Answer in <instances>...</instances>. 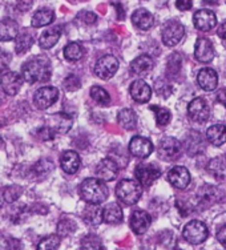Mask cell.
<instances>
[{
	"mask_svg": "<svg viewBox=\"0 0 226 250\" xmlns=\"http://www.w3.org/2000/svg\"><path fill=\"white\" fill-rule=\"evenodd\" d=\"M82 55H84V51L79 43H69L64 48V58L67 59L68 62H77L82 58Z\"/></svg>",
	"mask_w": 226,
	"mask_h": 250,
	"instance_id": "4dcf8cb0",
	"label": "cell"
},
{
	"mask_svg": "<svg viewBox=\"0 0 226 250\" xmlns=\"http://www.w3.org/2000/svg\"><path fill=\"white\" fill-rule=\"evenodd\" d=\"M150 109L154 112V117H156V121L160 126H165L170 123V119H172V115L170 112L166 109V108H163V106H150Z\"/></svg>",
	"mask_w": 226,
	"mask_h": 250,
	"instance_id": "d6a6232c",
	"label": "cell"
},
{
	"mask_svg": "<svg viewBox=\"0 0 226 250\" xmlns=\"http://www.w3.org/2000/svg\"><path fill=\"white\" fill-rule=\"evenodd\" d=\"M207 234H209V231H207L206 225L197 220L188 222L183 230V237L192 245L202 244L207 238Z\"/></svg>",
	"mask_w": 226,
	"mask_h": 250,
	"instance_id": "277c9868",
	"label": "cell"
},
{
	"mask_svg": "<svg viewBox=\"0 0 226 250\" xmlns=\"http://www.w3.org/2000/svg\"><path fill=\"white\" fill-rule=\"evenodd\" d=\"M82 200L91 205H99L108 197V188L100 178H87L80 185Z\"/></svg>",
	"mask_w": 226,
	"mask_h": 250,
	"instance_id": "7a4b0ae2",
	"label": "cell"
},
{
	"mask_svg": "<svg viewBox=\"0 0 226 250\" xmlns=\"http://www.w3.org/2000/svg\"><path fill=\"white\" fill-rule=\"evenodd\" d=\"M119 69V60L112 56V55H106L99 59L95 65V73L97 77H100L103 80H108L116 75Z\"/></svg>",
	"mask_w": 226,
	"mask_h": 250,
	"instance_id": "8992f818",
	"label": "cell"
},
{
	"mask_svg": "<svg viewBox=\"0 0 226 250\" xmlns=\"http://www.w3.org/2000/svg\"><path fill=\"white\" fill-rule=\"evenodd\" d=\"M55 130L52 128H48V126H45V128H41V129L39 130V136L41 137L43 140H51L55 137Z\"/></svg>",
	"mask_w": 226,
	"mask_h": 250,
	"instance_id": "ab89813d",
	"label": "cell"
},
{
	"mask_svg": "<svg viewBox=\"0 0 226 250\" xmlns=\"http://www.w3.org/2000/svg\"><path fill=\"white\" fill-rule=\"evenodd\" d=\"M194 56L200 62H210L214 58V47L206 38H198L194 45Z\"/></svg>",
	"mask_w": 226,
	"mask_h": 250,
	"instance_id": "5bb4252c",
	"label": "cell"
},
{
	"mask_svg": "<svg viewBox=\"0 0 226 250\" xmlns=\"http://www.w3.org/2000/svg\"><path fill=\"white\" fill-rule=\"evenodd\" d=\"M23 76L16 72H3L1 76V89L10 95L15 96L16 93H19L21 84H23Z\"/></svg>",
	"mask_w": 226,
	"mask_h": 250,
	"instance_id": "4fadbf2b",
	"label": "cell"
},
{
	"mask_svg": "<svg viewBox=\"0 0 226 250\" xmlns=\"http://www.w3.org/2000/svg\"><path fill=\"white\" fill-rule=\"evenodd\" d=\"M217 35H218L224 42H226V23L220 25V28H218V31H217Z\"/></svg>",
	"mask_w": 226,
	"mask_h": 250,
	"instance_id": "f6af8a7d",
	"label": "cell"
},
{
	"mask_svg": "<svg viewBox=\"0 0 226 250\" xmlns=\"http://www.w3.org/2000/svg\"><path fill=\"white\" fill-rule=\"evenodd\" d=\"M59 246H60V237L53 234V236L45 237L40 241L38 250H58Z\"/></svg>",
	"mask_w": 226,
	"mask_h": 250,
	"instance_id": "836d02e7",
	"label": "cell"
},
{
	"mask_svg": "<svg viewBox=\"0 0 226 250\" xmlns=\"http://www.w3.org/2000/svg\"><path fill=\"white\" fill-rule=\"evenodd\" d=\"M185 28L178 21H169L163 31V43L166 47H174L183 40Z\"/></svg>",
	"mask_w": 226,
	"mask_h": 250,
	"instance_id": "ba28073f",
	"label": "cell"
},
{
	"mask_svg": "<svg viewBox=\"0 0 226 250\" xmlns=\"http://www.w3.org/2000/svg\"><path fill=\"white\" fill-rule=\"evenodd\" d=\"M217 100L221 103L222 105L226 106V89H221L217 95Z\"/></svg>",
	"mask_w": 226,
	"mask_h": 250,
	"instance_id": "ee69618b",
	"label": "cell"
},
{
	"mask_svg": "<svg viewBox=\"0 0 226 250\" xmlns=\"http://www.w3.org/2000/svg\"><path fill=\"white\" fill-rule=\"evenodd\" d=\"M129 152L135 157L145 159L153 152V144L149 139H145L141 136H135L129 143Z\"/></svg>",
	"mask_w": 226,
	"mask_h": 250,
	"instance_id": "7c38bea8",
	"label": "cell"
},
{
	"mask_svg": "<svg viewBox=\"0 0 226 250\" xmlns=\"http://www.w3.org/2000/svg\"><path fill=\"white\" fill-rule=\"evenodd\" d=\"M150 218L149 213H146L145 210H135L132 217H130V228L132 230L135 231L136 234H144L145 231L149 229Z\"/></svg>",
	"mask_w": 226,
	"mask_h": 250,
	"instance_id": "ac0fdd59",
	"label": "cell"
},
{
	"mask_svg": "<svg viewBox=\"0 0 226 250\" xmlns=\"http://www.w3.org/2000/svg\"><path fill=\"white\" fill-rule=\"evenodd\" d=\"M62 36V27L60 25H56V27H52V28L45 29L41 36H40V40H39V44L43 49H49L52 48L55 44L58 43V40Z\"/></svg>",
	"mask_w": 226,
	"mask_h": 250,
	"instance_id": "cb8c5ba5",
	"label": "cell"
},
{
	"mask_svg": "<svg viewBox=\"0 0 226 250\" xmlns=\"http://www.w3.org/2000/svg\"><path fill=\"white\" fill-rule=\"evenodd\" d=\"M55 19V14H53L52 10H48V8H43V10L36 11L32 16V20H31V24L35 28H39V27H45V25H49Z\"/></svg>",
	"mask_w": 226,
	"mask_h": 250,
	"instance_id": "4316f807",
	"label": "cell"
},
{
	"mask_svg": "<svg viewBox=\"0 0 226 250\" xmlns=\"http://www.w3.org/2000/svg\"><path fill=\"white\" fill-rule=\"evenodd\" d=\"M135 174L137 181L143 187L148 188L161 176V170L153 164H141L136 167Z\"/></svg>",
	"mask_w": 226,
	"mask_h": 250,
	"instance_id": "52a82bcc",
	"label": "cell"
},
{
	"mask_svg": "<svg viewBox=\"0 0 226 250\" xmlns=\"http://www.w3.org/2000/svg\"><path fill=\"white\" fill-rule=\"evenodd\" d=\"M168 181L177 189H185L190 184V173L185 167H174L169 170Z\"/></svg>",
	"mask_w": 226,
	"mask_h": 250,
	"instance_id": "e0dca14e",
	"label": "cell"
},
{
	"mask_svg": "<svg viewBox=\"0 0 226 250\" xmlns=\"http://www.w3.org/2000/svg\"><path fill=\"white\" fill-rule=\"evenodd\" d=\"M18 34H19V25L18 23L12 19L1 20L0 23V39L1 42H10L14 39H18Z\"/></svg>",
	"mask_w": 226,
	"mask_h": 250,
	"instance_id": "603a6c76",
	"label": "cell"
},
{
	"mask_svg": "<svg viewBox=\"0 0 226 250\" xmlns=\"http://www.w3.org/2000/svg\"><path fill=\"white\" fill-rule=\"evenodd\" d=\"M96 174L101 181H113L119 174V165L112 159H103L97 164Z\"/></svg>",
	"mask_w": 226,
	"mask_h": 250,
	"instance_id": "9a60e30c",
	"label": "cell"
},
{
	"mask_svg": "<svg viewBox=\"0 0 226 250\" xmlns=\"http://www.w3.org/2000/svg\"><path fill=\"white\" fill-rule=\"evenodd\" d=\"M206 137L207 140H209V143L214 145V146H220V145L225 144L226 125L224 124L212 125V126L206 130Z\"/></svg>",
	"mask_w": 226,
	"mask_h": 250,
	"instance_id": "484cf974",
	"label": "cell"
},
{
	"mask_svg": "<svg viewBox=\"0 0 226 250\" xmlns=\"http://www.w3.org/2000/svg\"><path fill=\"white\" fill-rule=\"evenodd\" d=\"M123 209L120 208V205H117L115 202L112 204H108L104 209H103V221L106 222V224H120L123 221Z\"/></svg>",
	"mask_w": 226,
	"mask_h": 250,
	"instance_id": "d4e9b609",
	"label": "cell"
},
{
	"mask_svg": "<svg viewBox=\"0 0 226 250\" xmlns=\"http://www.w3.org/2000/svg\"><path fill=\"white\" fill-rule=\"evenodd\" d=\"M217 238H218V241L221 242V245L226 248V225L224 226V228H221L220 231L217 233Z\"/></svg>",
	"mask_w": 226,
	"mask_h": 250,
	"instance_id": "7bdbcfd3",
	"label": "cell"
},
{
	"mask_svg": "<svg viewBox=\"0 0 226 250\" xmlns=\"http://www.w3.org/2000/svg\"><path fill=\"white\" fill-rule=\"evenodd\" d=\"M80 250H104V246L100 242V240H97L95 237H87L84 238L80 246Z\"/></svg>",
	"mask_w": 226,
	"mask_h": 250,
	"instance_id": "d590c367",
	"label": "cell"
},
{
	"mask_svg": "<svg viewBox=\"0 0 226 250\" xmlns=\"http://www.w3.org/2000/svg\"><path fill=\"white\" fill-rule=\"evenodd\" d=\"M64 87L67 88L68 91H75V89H79L80 88V80L77 79L76 76H68L65 80H64Z\"/></svg>",
	"mask_w": 226,
	"mask_h": 250,
	"instance_id": "f35d334b",
	"label": "cell"
},
{
	"mask_svg": "<svg viewBox=\"0 0 226 250\" xmlns=\"http://www.w3.org/2000/svg\"><path fill=\"white\" fill-rule=\"evenodd\" d=\"M21 76L29 84L48 82L51 77V64L48 59L38 56L28 60L21 68Z\"/></svg>",
	"mask_w": 226,
	"mask_h": 250,
	"instance_id": "6da1fadb",
	"label": "cell"
},
{
	"mask_svg": "<svg viewBox=\"0 0 226 250\" xmlns=\"http://www.w3.org/2000/svg\"><path fill=\"white\" fill-rule=\"evenodd\" d=\"M52 169H53V163L48 159L40 160V161L35 165V172H36V174H39V176H41V174L44 176V174L49 173Z\"/></svg>",
	"mask_w": 226,
	"mask_h": 250,
	"instance_id": "8d00e7d4",
	"label": "cell"
},
{
	"mask_svg": "<svg viewBox=\"0 0 226 250\" xmlns=\"http://www.w3.org/2000/svg\"><path fill=\"white\" fill-rule=\"evenodd\" d=\"M80 156L77 154L75 150H67L62 154L60 164H62V169L68 174H75L80 168Z\"/></svg>",
	"mask_w": 226,
	"mask_h": 250,
	"instance_id": "7402d4cb",
	"label": "cell"
},
{
	"mask_svg": "<svg viewBox=\"0 0 226 250\" xmlns=\"http://www.w3.org/2000/svg\"><path fill=\"white\" fill-rule=\"evenodd\" d=\"M188 113L189 117L193 121H197V123H204L209 119L210 116V108L207 105V103L205 99L202 97H196L194 100L189 103L188 105Z\"/></svg>",
	"mask_w": 226,
	"mask_h": 250,
	"instance_id": "9c48e42d",
	"label": "cell"
},
{
	"mask_svg": "<svg viewBox=\"0 0 226 250\" xmlns=\"http://www.w3.org/2000/svg\"><path fill=\"white\" fill-rule=\"evenodd\" d=\"M129 93L133 100L140 104H145L152 97V88L144 80H136L130 84Z\"/></svg>",
	"mask_w": 226,
	"mask_h": 250,
	"instance_id": "2e32d148",
	"label": "cell"
},
{
	"mask_svg": "<svg viewBox=\"0 0 226 250\" xmlns=\"http://www.w3.org/2000/svg\"><path fill=\"white\" fill-rule=\"evenodd\" d=\"M197 82L204 91H214L218 85V75L212 68H204L198 72Z\"/></svg>",
	"mask_w": 226,
	"mask_h": 250,
	"instance_id": "d6986e66",
	"label": "cell"
},
{
	"mask_svg": "<svg viewBox=\"0 0 226 250\" xmlns=\"http://www.w3.org/2000/svg\"><path fill=\"white\" fill-rule=\"evenodd\" d=\"M59 99L58 88L55 87H43L36 91L34 96V101L39 109H47L53 105Z\"/></svg>",
	"mask_w": 226,
	"mask_h": 250,
	"instance_id": "30bf717a",
	"label": "cell"
},
{
	"mask_svg": "<svg viewBox=\"0 0 226 250\" xmlns=\"http://www.w3.org/2000/svg\"><path fill=\"white\" fill-rule=\"evenodd\" d=\"M154 62L149 55H141L130 62V71L137 76H146L153 69Z\"/></svg>",
	"mask_w": 226,
	"mask_h": 250,
	"instance_id": "ffe728a7",
	"label": "cell"
},
{
	"mask_svg": "<svg viewBox=\"0 0 226 250\" xmlns=\"http://www.w3.org/2000/svg\"><path fill=\"white\" fill-rule=\"evenodd\" d=\"M183 152V145L174 137H164L160 141L159 154L165 161H174Z\"/></svg>",
	"mask_w": 226,
	"mask_h": 250,
	"instance_id": "5b68a950",
	"label": "cell"
},
{
	"mask_svg": "<svg viewBox=\"0 0 226 250\" xmlns=\"http://www.w3.org/2000/svg\"><path fill=\"white\" fill-rule=\"evenodd\" d=\"M204 3L207 5H213V4H218V0H204Z\"/></svg>",
	"mask_w": 226,
	"mask_h": 250,
	"instance_id": "bcb514c9",
	"label": "cell"
},
{
	"mask_svg": "<svg viewBox=\"0 0 226 250\" xmlns=\"http://www.w3.org/2000/svg\"><path fill=\"white\" fill-rule=\"evenodd\" d=\"M84 220L91 225H97L103 220V210L100 212V209L97 208H88L84 213Z\"/></svg>",
	"mask_w": 226,
	"mask_h": 250,
	"instance_id": "e575fe53",
	"label": "cell"
},
{
	"mask_svg": "<svg viewBox=\"0 0 226 250\" xmlns=\"http://www.w3.org/2000/svg\"><path fill=\"white\" fill-rule=\"evenodd\" d=\"M20 193H21V190H20V188L18 187L4 188V190H3V198H4L7 202H12L19 198Z\"/></svg>",
	"mask_w": 226,
	"mask_h": 250,
	"instance_id": "74e56055",
	"label": "cell"
},
{
	"mask_svg": "<svg viewBox=\"0 0 226 250\" xmlns=\"http://www.w3.org/2000/svg\"><path fill=\"white\" fill-rule=\"evenodd\" d=\"M193 0H176V5L180 11H188L192 8Z\"/></svg>",
	"mask_w": 226,
	"mask_h": 250,
	"instance_id": "b9f144b4",
	"label": "cell"
},
{
	"mask_svg": "<svg viewBox=\"0 0 226 250\" xmlns=\"http://www.w3.org/2000/svg\"><path fill=\"white\" fill-rule=\"evenodd\" d=\"M32 45H34V35L25 31L23 34H20L16 39L15 51H16L18 55H23V53L28 52Z\"/></svg>",
	"mask_w": 226,
	"mask_h": 250,
	"instance_id": "f1b7e54d",
	"label": "cell"
},
{
	"mask_svg": "<svg viewBox=\"0 0 226 250\" xmlns=\"http://www.w3.org/2000/svg\"><path fill=\"white\" fill-rule=\"evenodd\" d=\"M143 194V185L136 180H121L116 187V196L125 205H135Z\"/></svg>",
	"mask_w": 226,
	"mask_h": 250,
	"instance_id": "3957f363",
	"label": "cell"
},
{
	"mask_svg": "<svg viewBox=\"0 0 226 250\" xmlns=\"http://www.w3.org/2000/svg\"><path fill=\"white\" fill-rule=\"evenodd\" d=\"M207 170L217 180H224L226 177V160L224 157H217L212 160L207 165Z\"/></svg>",
	"mask_w": 226,
	"mask_h": 250,
	"instance_id": "f546056e",
	"label": "cell"
},
{
	"mask_svg": "<svg viewBox=\"0 0 226 250\" xmlns=\"http://www.w3.org/2000/svg\"><path fill=\"white\" fill-rule=\"evenodd\" d=\"M79 18H80L84 23H87V24H93V23L96 21V15L92 14V12H82V14L79 15Z\"/></svg>",
	"mask_w": 226,
	"mask_h": 250,
	"instance_id": "60d3db41",
	"label": "cell"
},
{
	"mask_svg": "<svg viewBox=\"0 0 226 250\" xmlns=\"http://www.w3.org/2000/svg\"><path fill=\"white\" fill-rule=\"evenodd\" d=\"M132 23H133L136 28L148 31V29L153 27V15L150 14L148 10H145V8H139L132 15Z\"/></svg>",
	"mask_w": 226,
	"mask_h": 250,
	"instance_id": "44dd1931",
	"label": "cell"
},
{
	"mask_svg": "<svg viewBox=\"0 0 226 250\" xmlns=\"http://www.w3.org/2000/svg\"><path fill=\"white\" fill-rule=\"evenodd\" d=\"M193 21H194V27L198 31L207 32L217 25V16L210 10H200L194 14Z\"/></svg>",
	"mask_w": 226,
	"mask_h": 250,
	"instance_id": "8fae6325",
	"label": "cell"
},
{
	"mask_svg": "<svg viewBox=\"0 0 226 250\" xmlns=\"http://www.w3.org/2000/svg\"><path fill=\"white\" fill-rule=\"evenodd\" d=\"M119 124L126 130H133L137 126V116L132 109H123L117 116Z\"/></svg>",
	"mask_w": 226,
	"mask_h": 250,
	"instance_id": "83f0119b",
	"label": "cell"
},
{
	"mask_svg": "<svg viewBox=\"0 0 226 250\" xmlns=\"http://www.w3.org/2000/svg\"><path fill=\"white\" fill-rule=\"evenodd\" d=\"M91 97L100 105H109L111 103V96L109 93L101 87H92L91 88Z\"/></svg>",
	"mask_w": 226,
	"mask_h": 250,
	"instance_id": "1f68e13d",
	"label": "cell"
}]
</instances>
